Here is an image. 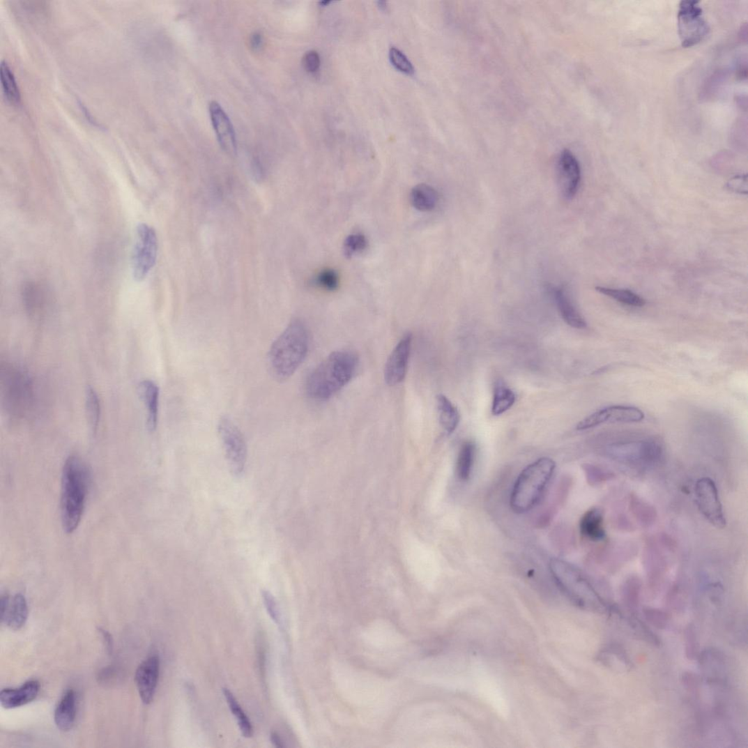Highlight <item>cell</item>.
Instances as JSON below:
<instances>
[{
    "label": "cell",
    "instance_id": "cell-1",
    "mask_svg": "<svg viewBox=\"0 0 748 748\" xmlns=\"http://www.w3.org/2000/svg\"><path fill=\"white\" fill-rule=\"evenodd\" d=\"M358 365V357L353 351H335L307 377L305 384L307 395L314 401H328L352 380Z\"/></svg>",
    "mask_w": 748,
    "mask_h": 748
},
{
    "label": "cell",
    "instance_id": "cell-2",
    "mask_svg": "<svg viewBox=\"0 0 748 748\" xmlns=\"http://www.w3.org/2000/svg\"><path fill=\"white\" fill-rule=\"evenodd\" d=\"M309 349L306 325L299 319L293 320L270 349L268 367L272 376L280 381L291 377L306 359Z\"/></svg>",
    "mask_w": 748,
    "mask_h": 748
},
{
    "label": "cell",
    "instance_id": "cell-3",
    "mask_svg": "<svg viewBox=\"0 0 748 748\" xmlns=\"http://www.w3.org/2000/svg\"><path fill=\"white\" fill-rule=\"evenodd\" d=\"M89 483V472L78 456L66 460L62 475L61 518L64 531L72 533L78 528L85 508Z\"/></svg>",
    "mask_w": 748,
    "mask_h": 748
},
{
    "label": "cell",
    "instance_id": "cell-4",
    "mask_svg": "<svg viewBox=\"0 0 748 748\" xmlns=\"http://www.w3.org/2000/svg\"><path fill=\"white\" fill-rule=\"evenodd\" d=\"M555 469L554 460L542 457L521 471L511 494L510 505L514 512L526 513L537 505L551 480Z\"/></svg>",
    "mask_w": 748,
    "mask_h": 748
},
{
    "label": "cell",
    "instance_id": "cell-5",
    "mask_svg": "<svg viewBox=\"0 0 748 748\" xmlns=\"http://www.w3.org/2000/svg\"><path fill=\"white\" fill-rule=\"evenodd\" d=\"M606 453L615 461L633 466H650L657 463L663 455L661 443L655 438L618 441L606 448Z\"/></svg>",
    "mask_w": 748,
    "mask_h": 748
},
{
    "label": "cell",
    "instance_id": "cell-6",
    "mask_svg": "<svg viewBox=\"0 0 748 748\" xmlns=\"http://www.w3.org/2000/svg\"><path fill=\"white\" fill-rule=\"evenodd\" d=\"M2 395L6 409L11 415L24 413L32 400V383L28 376L16 369L2 372Z\"/></svg>",
    "mask_w": 748,
    "mask_h": 748
},
{
    "label": "cell",
    "instance_id": "cell-7",
    "mask_svg": "<svg viewBox=\"0 0 748 748\" xmlns=\"http://www.w3.org/2000/svg\"><path fill=\"white\" fill-rule=\"evenodd\" d=\"M158 242L155 231L146 224L137 227L136 239L132 254L133 277L143 281L156 264Z\"/></svg>",
    "mask_w": 748,
    "mask_h": 748
},
{
    "label": "cell",
    "instance_id": "cell-8",
    "mask_svg": "<svg viewBox=\"0 0 748 748\" xmlns=\"http://www.w3.org/2000/svg\"><path fill=\"white\" fill-rule=\"evenodd\" d=\"M217 429L229 467L234 475L240 476L247 463L246 440L238 427L227 418L220 419Z\"/></svg>",
    "mask_w": 748,
    "mask_h": 748
},
{
    "label": "cell",
    "instance_id": "cell-9",
    "mask_svg": "<svg viewBox=\"0 0 748 748\" xmlns=\"http://www.w3.org/2000/svg\"><path fill=\"white\" fill-rule=\"evenodd\" d=\"M678 33L684 48H689L703 40L708 35V24L702 17L699 2L682 1L678 10Z\"/></svg>",
    "mask_w": 748,
    "mask_h": 748
},
{
    "label": "cell",
    "instance_id": "cell-10",
    "mask_svg": "<svg viewBox=\"0 0 748 748\" xmlns=\"http://www.w3.org/2000/svg\"><path fill=\"white\" fill-rule=\"evenodd\" d=\"M696 503L706 520L717 528H724L726 518L717 487L710 478L699 480L695 485Z\"/></svg>",
    "mask_w": 748,
    "mask_h": 748
},
{
    "label": "cell",
    "instance_id": "cell-11",
    "mask_svg": "<svg viewBox=\"0 0 748 748\" xmlns=\"http://www.w3.org/2000/svg\"><path fill=\"white\" fill-rule=\"evenodd\" d=\"M645 418L643 411L634 406H612L602 409L580 421L577 431H585L604 423H632Z\"/></svg>",
    "mask_w": 748,
    "mask_h": 748
},
{
    "label": "cell",
    "instance_id": "cell-12",
    "mask_svg": "<svg viewBox=\"0 0 748 748\" xmlns=\"http://www.w3.org/2000/svg\"><path fill=\"white\" fill-rule=\"evenodd\" d=\"M412 335L407 333L392 350L385 368V379L390 386L402 383L406 377L411 355Z\"/></svg>",
    "mask_w": 748,
    "mask_h": 748
},
{
    "label": "cell",
    "instance_id": "cell-13",
    "mask_svg": "<svg viewBox=\"0 0 748 748\" xmlns=\"http://www.w3.org/2000/svg\"><path fill=\"white\" fill-rule=\"evenodd\" d=\"M558 185L563 196L571 200L576 195L580 180L581 169L578 160L568 149L562 151L558 164Z\"/></svg>",
    "mask_w": 748,
    "mask_h": 748
},
{
    "label": "cell",
    "instance_id": "cell-14",
    "mask_svg": "<svg viewBox=\"0 0 748 748\" xmlns=\"http://www.w3.org/2000/svg\"><path fill=\"white\" fill-rule=\"evenodd\" d=\"M160 662L158 655L150 656L136 670L135 682L144 703L153 701L159 681Z\"/></svg>",
    "mask_w": 748,
    "mask_h": 748
},
{
    "label": "cell",
    "instance_id": "cell-15",
    "mask_svg": "<svg viewBox=\"0 0 748 748\" xmlns=\"http://www.w3.org/2000/svg\"><path fill=\"white\" fill-rule=\"evenodd\" d=\"M209 112L213 127L215 128L221 147L228 154H236L237 151L236 133L230 119L221 105L215 101L211 102Z\"/></svg>",
    "mask_w": 748,
    "mask_h": 748
},
{
    "label": "cell",
    "instance_id": "cell-16",
    "mask_svg": "<svg viewBox=\"0 0 748 748\" xmlns=\"http://www.w3.org/2000/svg\"><path fill=\"white\" fill-rule=\"evenodd\" d=\"M40 691L37 680L25 682L19 689H6L0 693V703L6 709H13L26 705L36 699Z\"/></svg>",
    "mask_w": 748,
    "mask_h": 748
},
{
    "label": "cell",
    "instance_id": "cell-17",
    "mask_svg": "<svg viewBox=\"0 0 748 748\" xmlns=\"http://www.w3.org/2000/svg\"><path fill=\"white\" fill-rule=\"evenodd\" d=\"M141 398L147 409V427L150 432L156 430L159 413L160 390L158 386L151 380L142 381L139 386Z\"/></svg>",
    "mask_w": 748,
    "mask_h": 748
},
{
    "label": "cell",
    "instance_id": "cell-18",
    "mask_svg": "<svg viewBox=\"0 0 748 748\" xmlns=\"http://www.w3.org/2000/svg\"><path fill=\"white\" fill-rule=\"evenodd\" d=\"M554 296L557 307L565 323L577 329H584L587 327L585 319L576 309L571 299L563 289L554 288Z\"/></svg>",
    "mask_w": 748,
    "mask_h": 748
},
{
    "label": "cell",
    "instance_id": "cell-19",
    "mask_svg": "<svg viewBox=\"0 0 748 748\" xmlns=\"http://www.w3.org/2000/svg\"><path fill=\"white\" fill-rule=\"evenodd\" d=\"M76 717V696L72 689H70L61 699L54 712V721L56 726L63 731L72 728Z\"/></svg>",
    "mask_w": 748,
    "mask_h": 748
},
{
    "label": "cell",
    "instance_id": "cell-20",
    "mask_svg": "<svg viewBox=\"0 0 748 748\" xmlns=\"http://www.w3.org/2000/svg\"><path fill=\"white\" fill-rule=\"evenodd\" d=\"M579 528L583 535L591 541L604 540L606 533L602 511L597 508L588 511L582 517Z\"/></svg>",
    "mask_w": 748,
    "mask_h": 748
},
{
    "label": "cell",
    "instance_id": "cell-21",
    "mask_svg": "<svg viewBox=\"0 0 748 748\" xmlns=\"http://www.w3.org/2000/svg\"><path fill=\"white\" fill-rule=\"evenodd\" d=\"M436 406L442 429L448 434H452L460 422L461 416L459 410L448 397L442 394L436 397Z\"/></svg>",
    "mask_w": 748,
    "mask_h": 748
},
{
    "label": "cell",
    "instance_id": "cell-22",
    "mask_svg": "<svg viewBox=\"0 0 748 748\" xmlns=\"http://www.w3.org/2000/svg\"><path fill=\"white\" fill-rule=\"evenodd\" d=\"M28 618L26 600L21 593L17 594L10 602L8 611L2 620L13 630H20Z\"/></svg>",
    "mask_w": 748,
    "mask_h": 748
},
{
    "label": "cell",
    "instance_id": "cell-23",
    "mask_svg": "<svg viewBox=\"0 0 748 748\" xmlns=\"http://www.w3.org/2000/svg\"><path fill=\"white\" fill-rule=\"evenodd\" d=\"M439 200L438 192L432 186L420 184L411 190L410 201L412 206L422 212L433 211Z\"/></svg>",
    "mask_w": 748,
    "mask_h": 748
},
{
    "label": "cell",
    "instance_id": "cell-24",
    "mask_svg": "<svg viewBox=\"0 0 748 748\" xmlns=\"http://www.w3.org/2000/svg\"><path fill=\"white\" fill-rule=\"evenodd\" d=\"M476 454L475 443L466 441L462 445L456 464V473L461 480H468L471 475Z\"/></svg>",
    "mask_w": 748,
    "mask_h": 748
},
{
    "label": "cell",
    "instance_id": "cell-25",
    "mask_svg": "<svg viewBox=\"0 0 748 748\" xmlns=\"http://www.w3.org/2000/svg\"><path fill=\"white\" fill-rule=\"evenodd\" d=\"M24 300L30 314L40 315L48 307V293L39 285H29L25 289Z\"/></svg>",
    "mask_w": 748,
    "mask_h": 748
},
{
    "label": "cell",
    "instance_id": "cell-26",
    "mask_svg": "<svg viewBox=\"0 0 748 748\" xmlns=\"http://www.w3.org/2000/svg\"><path fill=\"white\" fill-rule=\"evenodd\" d=\"M223 694L229 708H230L238 721V726L242 735L247 738H252L253 736L254 730L248 716L246 715L245 712L243 711L234 694L230 690L223 689Z\"/></svg>",
    "mask_w": 748,
    "mask_h": 748
},
{
    "label": "cell",
    "instance_id": "cell-27",
    "mask_svg": "<svg viewBox=\"0 0 748 748\" xmlns=\"http://www.w3.org/2000/svg\"><path fill=\"white\" fill-rule=\"evenodd\" d=\"M515 400L514 392L506 387L502 381H498L494 389L492 414L498 416L505 413L514 405Z\"/></svg>",
    "mask_w": 748,
    "mask_h": 748
},
{
    "label": "cell",
    "instance_id": "cell-28",
    "mask_svg": "<svg viewBox=\"0 0 748 748\" xmlns=\"http://www.w3.org/2000/svg\"><path fill=\"white\" fill-rule=\"evenodd\" d=\"M595 289L601 294L629 307H643L646 303L643 298L628 289H612L604 287H595Z\"/></svg>",
    "mask_w": 748,
    "mask_h": 748
},
{
    "label": "cell",
    "instance_id": "cell-29",
    "mask_svg": "<svg viewBox=\"0 0 748 748\" xmlns=\"http://www.w3.org/2000/svg\"><path fill=\"white\" fill-rule=\"evenodd\" d=\"M0 75H1L3 89L7 100L12 103H19L21 95L18 84L10 67L4 61L0 67Z\"/></svg>",
    "mask_w": 748,
    "mask_h": 748
},
{
    "label": "cell",
    "instance_id": "cell-30",
    "mask_svg": "<svg viewBox=\"0 0 748 748\" xmlns=\"http://www.w3.org/2000/svg\"><path fill=\"white\" fill-rule=\"evenodd\" d=\"M86 410L91 432L96 433L100 418V404L98 395L91 387L86 392Z\"/></svg>",
    "mask_w": 748,
    "mask_h": 748
},
{
    "label": "cell",
    "instance_id": "cell-31",
    "mask_svg": "<svg viewBox=\"0 0 748 748\" xmlns=\"http://www.w3.org/2000/svg\"><path fill=\"white\" fill-rule=\"evenodd\" d=\"M368 247V240L361 234L349 236L344 243V254L347 258H352L362 252Z\"/></svg>",
    "mask_w": 748,
    "mask_h": 748
},
{
    "label": "cell",
    "instance_id": "cell-32",
    "mask_svg": "<svg viewBox=\"0 0 748 748\" xmlns=\"http://www.w3.org/2000/svg\"><path fill=\"white\" fill-rule=\"evenodd\" d=\"M389 56L390 63L395 69L408 75H414L415 69L413 66L400 50L392 48L390 51Z\"/></svg>",
    "mask_w": 748,
    "mask_h": 748
},
{
    "label": "cell",
    "instance_id": "cell-33",
    "mask_svg": "<svg viewBox=\"0 0 748 748\" xmlns=\"http://www.w3.org/2000/svg\"><path fill=\"white\" fill-rule=\"evenodd\" d=\"M316 282L319 286L328 291H334L339 286V274L333 269H326L319 273Z\"/></svg>",
    "mask_w": 748,
    "mask_h": 748
},
{
    "label": "cell",
    "instance_id": "cell-34",
    "mask_svg": "<svg viewBox=\"0 0 748 748\" xmlns=\"http://www.w3.org/2000/svg\"><path fill=\"white\" fill-rule=\"evenodd\" d=\"M631 625L639 636L643 637L648 643L654 646H660V639L650 631L643 621H641L636 617H632L631 619Z\"/></svg>",
    "mask_w": 748,
    "mask_h": 748
},
{
    "label": "cell",
    "instance_id": "cell-35",
    "mask_svg": "<svg viewBox=\"0 0 748 748\" xmlns=\"http://www.w3.org/2000/svg\"><path fill=\"white\" fill-rule=\"evenodd\" d=\"M685 654L689 660H694L698 652V643L694 625L691 624L685 632Z\"/></svg>",
    "mask_w": 748,
    "mask_h": 748
},
{
    "label": "cell",
    "instance_id": "cell-36",
    "mask_svg": "<svg viewBox=\"0 0 748 748\" xmlns=\"http://www.w3.org/2000/svg\"><path fill=\"white\" fill-rule=\"evenodd\" d=\"M643 613L648 622L656 629H664L666 627L668 616L662 610L648 608L644 609Z\"/></svg>",
    "mask_w": 748,
    "mask_h": 748
},
{
    "label": "cell",
    "instance_id": "cell-37",
    "mask_svg": "<svg viewBox=\"0 0 748 748\" xmlns=\"http://www.w3.org/2000/svg\"><path fill=\"white\" fill-rule=\"evenodd\" d=\"M262 597L270 617L275 623L280 624L281 614L276 599L268 590H264Z\"/></svg>",
    "mask_w": 748,
    "mask_h": 748
},
{
    "label": "cell",
    "instance_id": "cell-38",
    "mask_svg": "<svg viewBox=\"0 0 748 748\" xmlns=\"http://www.w3.org/2000/svg\"><path fill=\"white\" fill-rule=\"evenodd\" d=\"M305 69L311 73H314L319 69L320 57L316 52L310 51L305 54L303 59Z\"/></svg>",
    "mask_w": 748,
    "mask_h": 748
},
{
    "label": "cell",
    "instance_id": "cell-39",
    "mask_svg": "<svg viewBox=\"0 0 748 748\" xmlns=\"http://www.w3.org/2000/svg\"><path fill=\"white\" fill-rule=\"evenodd\" d=\"M727 188L731 191L746 194L747 192V176H738L731 178L728 182Z\"/></svg>",
    "mask_w": 748,
    "mask_h": 748
},
{
    "label": "cell",
    "instance_id": "cell-40",
    "mask_svg": "<svg viewBox=\"0 0 748 748\" xmlns=\"http://www.w3.org/2000/svg\"><path fill=\"white\" fill-rule=\"evenodd\" d=\"M682 682L686 688L691 692L696 693L699 690V679L696 676L692 673H685L683 675Z\"/></svg>",
    "mask_w": 748,
    "mask_h": 748
},
{
    "label": "cell",
    "instance_id": "cell-41",
    "mask_svg": "<svg viewBox=\"0 0 748 748\" xmlns=\"http://www.w3.org/2000/svg\"><path fill=\"white\" fill-rule=\"evenodd\" d=\"M10 600L9 595L7 593H3L1 595V600H0V607H1V620H3L8 611Z\"/></svg>",
    "mask_w": 748,
    "mask_h": 748
},
{
    "label": "cell",
    "instance_id": "cell-42",
    "mask_svg": "<svg viewBox=\"0 0 748 748\" xmlns=\"http://www.w3.org/2000/svg\"><path fill=\"white\" fill-rule=\"evenodd\" d=\"M99 631L100 632V633H101V634L102 636L104 643H105V647L107 648V650H108L109 651V652H111L112 651V649H113V641H112V637L111 634L108 632L105 631L104 629H100Z\"/></svg>",
    "mask_w": 748,
    "mask_h": 748
},
{
    "label": "cell",
    "instance_id": "cell-43",
    "mask_svg": "<svg viewBox=\"0 0 748 748\" xmlns=\"http://www.w3.org/2000/svg\"><path fill=\"white\" fill-rule=\"evenodd\" d=\"M250 43L254 49H259L262 47L263 37L259 33H254L250 38Z\"/></svg>",
    "mask_w": 748,
    "mask_h": 748
},
{
    "label": "cell",
    "instance_id": "cell-44",
    "mask_svg": "<svg viewBox=\"0 0 748 748\" xmlns=\"http://www.w3.org/2000/svg\"><path fill=\"white\" fill-rule=\"evenodd\" d=\"M270 741L275 747H283L284 746L281 738L276 732H272L270 734Z\"/></svg>",
    "mask_w": 748,
    "mask_h": 748
},
{
    "label": "cell",
    "instance_id": "cell-45",
    "mask_svg": "<svg viewBox=\"0 0 748 748\" xmlns=\"http://www.w3.org/2000/svg\"><path fill=\"white\" fill-rule=\"evenodd\" d=\"M377 4H378V6H379V8H380V9H381V10H386L387 9V8H388V6H387V2H386V1H379V2L377 3Z\"/></svg>",
    "mask_w": 748,
    "mask_h": 748
},
{
    "label": "cell",
    "instance_id": "cell-46",
    "mask_svg": "<svg viewBox=\"0 0 748 748\" xmlns=\"http://www.w3.org/2000/svg\"><path fill=\"white\" fill-rule=\"evenodd\" d=\"M330 1H324V2H321V3H320V5L323 6H328V5L330 4Z\"/></svg>",
    "mask_w": 748,
    "mask_h": 748
}]
</instances>
